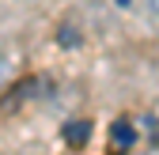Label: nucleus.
<instances>
[{"label":"nucleus","instance_id":"nucleus-1","mask_svg":"<svg viewBox=\"0 0 159 155\" xmlns=\"http://www.w3.org/2000/svg\"><path fill=\"white\" fill-rule=\"evenodd\" d=\"M133 144H136V132H133V121H129V117L114 121V125H110V148H114L117 155H125V151H129Z\"/></svg>","mask_w":159,"mask_h":155},{"label":"nucleus","instance_id":"nucleus-2","mask_svg":"<svg viewBox=\"0 0 159 155\" xmlns=\"http://www.w3.org/2000/svg\"><path fill=\"white\" fill-rule=\"evenodd\" d=\"M87 140H91V121L76 117V121L65 125V144H68V148H84Z\"/></svg>","mask_w":159,"mask_h":155},{"label":"nucleus","instance_id":"nucleus-3","mask_svg":"<svg viewBox=\"0 0 159 155\" xmlns=\"http://www.w3.org/2000/svg\"><path fill=\"white\" fill-rule=\"evenodd\" d=\"M144 4H148V11H152V15L159 19V0H144Z\"/></svg>","mask_w":159,"mask_h":155},{"label":"nucleus","instance_id":"nucleus-4","mask_svg":"<svg viewBox=\"0 0 159 155\" xmlns=\"http://www.w3.org/2000/svg\"><path fill=\"white\" fill-rule=\"evenodd\" d=\"M152 155H159V151H152Z\"/></svg>","mask_w":159,"mask_h":155}]
</instances>
